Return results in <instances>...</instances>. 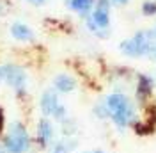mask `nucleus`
<instances>
[{
	"label": "nucleus",
	"mask_w": 156,
	"mask_h": 153,
	"mask_svg": "<svg viewBox=\"0 0 156 153\" xmlns=\"http://www.w3.org/2000/svg\"><path fill=\"white\" fill-rule=\"evenodd\" d=\"M0 153H7L5 151V148H4V144H2V141H0Z\"/></svg>",
	"instance_id": "nucleus-18"
},
{
	"label": "nucleus",
	"mask_w": 156,
	"mask_h": 153,
	"mask_svg": "<svg viewBox=\"0 0 156 153\" xmlns=\"http://www.w3.org/2000/svg\"><path fill=\"white\" fill-rule=\"evenodd\" d=\"M9 34L18 43H34L36 41V32H34V29L30 25H27L25 21H12L11 27H9Z\"/></svg>",
	"instance_id": "nucleus-9"
},
{
	"label": "nucleus",
	"mask_w": 156,
	"mask_h": 153,
	"mask_svg": "<svg viewBox=\"0 0 156 153\" xmlns=\"http://www.w3.org/2000/svg\"><path fill=\"white\" fill-rule=\"evenodd\" d=\"M0 141L7 153H32V148H34V139L27 125L20 119H12L7 125L5 134Z\"/></svg>",
	"instance_id": "nucleus-2"
},
{
	"label": "nucleus",
	"mask_w": 156,
	"mask_h": 153,
	"mask_svg": "<svg viewBox=\"0 0 156 153\" xmlns=\"http://www.w3.org/2000/svg\"><path fill=\"white\" fill-rule=\"evenodd\" d=\"M51 87L58 95H71L78 89V80L71 73H57L51 80Z\"/></svg>",
	"instance_id": "nucleus-8"
},
{
	"label": "nucleus",
	"mask_w": 156,
	"mask_h": 153,
	"mask_svg": "<svg viewBox=\"0 0 156 153\" xmlns=\"http://www.w3.org/2000/svg\"><path fill=\"white\" fill-rule=\"evenodd\" d=\"M58 126H60V137H76L78 125H76V121H75L71 116H69L66 121H62Z\"/></svg>",
	"instance_id": "nucleus-12"
},
{
	"label": "nucleus",
	"mask_w": 156,
	"mask_h": 153,
	"mask_svg": "<svg viewBox=\"0 0 156 153\" xmlns=\"http://www.w3.org/2000/svg\"><path fill=\"white\" fill-rule=\"evenodd\" d=\"M57 139V128L55 123L50 118H39L37 125H36V137H34V144L39 150L46 151L50 148V144Z\"/></svg>",
	"instance_id": "nucleus-6"
},
{
	"label": "nucleus",
	"mask_w": 156,
	"mask_h": 153,
	"mask_svg": "<svg viewBox=\"0 0 156 153\" xmlns=\"http://www.w3.org/2000/svg\"><path fill=\"white\" fill-rule=\"evenodd\" d=\"M0 86H7L18 98H25L29 87L27 69L16 62L0 64Z\"/></svg>",
	"instance_id": "nucleus-3"
},
{
	"label": "nucleus",
	"mask_w": 156,
	"mask_h": 153,
	"mask_svg": "<svg viewBox=\"0 0 156 153\" xmlns=\"http://www.w3.org/2000/svg\"><path fill=\"white\" fill-rule=\"evenodd\" d=\"M154 95V78L149 73H136L135 76V91H133V100L138 105V109H144L151 103Z\"/></svg>",
	"instance_id": "nucleus-5"
},
{
	"label": "nucleus",
	"mask_w": 156,
	"mask_h": 153,
	"mask_svg": "<svg viewBox=\"0 0 156 153\" xmlns=\"http://www.w3.org/2000/svg\"><path fill=\"white\" fill-rule=\"evenodd\" d=\"M39 110H41L43 118H50L51 121H55L58 125L69 118L68 107L60 102L58 93L53 87H48L43 91V95L39 98Z\"/></svg>",
	"instance_id": "nucleus-4"
},
{
	"label": "nucleus",
	"mask_w": 156,
	"mask_h": 153,
	"mask_svg": "<svg viewBox=\"0 0 156 153\" xmlns=\"http://www.w3.org/2000/svg\"><path fill=\"white\" fill-rule=\"evenodd\" d=\"M76 137H57L46 150L48 153H73L76 150Z\"/></svg>",
	"instance_id": "nucleus-10"
},
{
	"label": "nucleus",
	"mask_w": 156,
	"mask_h": 153,
	"mask_svg": "<svg viewBox=\"0 0 156 153\" xmlns=\"http://www.w3.org/2000/svg\"><path fill=\"white\" fill-rule=\"evenodd\" d=\"M140 11H142L144 16H154L156 14V0H146V2H142Z\"/></svg>",
	"instance_id": "nucleus-14"
},
{
	"label": "nucleus",
	"mask_w": 156,
	"mask_h": 153,
	"mask_svg": "<svg viewBox=\"0 0 156 153\" xmlns=\"http://www.w3.org/2000/svg\"><path fill=\"white\" fill-rule=\"evenodd\" d=\"M110 0H96L94 9L90 13V20L94 21V25L105 34H110Z\"/></svg>",
	"instance_id": "nucleus-7"
},
{
	"label": "nucleus",
	"mask_w": 156,
	"mask_h": 153,
	"mask_svg": "<svg viewBox=\"0 0 156 153\" xmlns=\"http://www.w3.org/2000/svg\"><path fill=\"white\" fill-rule=\"evenodd\" d=\"M92 114L101 121H108V109L105 105V102H98L96 105L92 107Z\"/></svg>",
	"instance_id": "nucleus-13"
},
{
	"label": "nucleus",
	"mask_w": 156,
	"mask_h": 153,
	"mask_svg": "<svg viewBox=\"0 0 156 153\" xmlns=\"http://www.w3.org/2000/svg\"><path fill=\"white\" fill-rule=\"evenodd\" d=\"M92 153H107V151H105V150H101V148H98V150H94Z\"/></svg>",
	"instance_id": "nucleus-19"
},
{
	"label": "nucleus",
	"mask_w": 156,
	"mask_h": 153,
	"mask_svg": "<svg viewBox=\"0 0 156 153\" xmlns=\"http://www.w3.org/2000/svg\"><path fill=\"white\" fill-rule=\"evenodd\" d=\"M5 128H7V121H5V112H4V109L0 107V139L4 137V134H5Z\"/></svg>",
	"instance_id": "nucleus-15"
},
{
	"label": "nucleus",
	"mask_w": 156,
	"mask_h": 153,
	"mask_svg": "<svg viewBox=\"0 0 156 153\" xmlns=\"http://www.w3.org/2000/svg\"><path fill=\"white\" fill-rule=\"evenodd\" d=\"M82 153H92V151H82Z\"/></svg>",
	"instance_id": "nucleus-20"
},
{
	"label": "nucleus",
	"mask_w": 156,
	"mask_h": 153,
	"mask_svg": "<svg viewBox=\"0 0 156 153\" xmlns=\"http://www.w3.org/2000/svg\"><path fill=\"white\" fill-rule=\"evenodd\" d=\"M103 102L108 109V121L119 132H126L140 118L138 116V105L124 91H112L110 95L105 96Z\"/></svg>",
	"instance_id": "nucleus-1"
},
{
	"label": "nucleus",
	"mask_w": 156,
	"mask_h": 153,
	"mask_svg": "<svg viewBox=\"0 0 156 153\" xmlns=\"http://www.w3.org/2000/svg\"><path fill=\"white\" fill-rule=\"evenodd\" d=\"M27 2H32V0H27Z\"/></svg>",
	"instance_id": "nucleus-21"
},
{
	"label": "nucleus",
	"mask_w": 156,
	"mask_h": 153,
	"mask_svg": "<svg viewBox=\"0 0 156 153\" xmlns=\"http://www.w3.org/2000/svg\"><path fill=\"white\" fill-rule=\"evenodd\" d=\"M46 2H48V0H32V4H34V6H44Z\"/></svg>",
	"instance_id": "nucleus-17"
},
{
	"label": "nucleus",
	"mask_w": 156,
	"mask_h": 153,
	"mask_svg": "<svg viewBox=\"0 0 156 153\" xmlns=\"http://www.w3.org/2000/svg\"><path fill=\"white\" fill-rule=\"evenodd\" d=\"M128 2H129V0H110L112 6H119V7H121V6H126Z\"/></svg>",
	"instance_id": "nucleus-16"
},
{
	"label": "nucleus",
	"mask_w": 156,
	"mask_h": 153,
	"mask_svg": "<svg viewBox=\"0 0 156 153\" xmlns=\"http://www.w3.org/2000/svg\"><path fill=\"white\" fill-rule=\"evenodd\" d=\"M96 0H66V7L73 13H76L80 18H87L94 9Z\"/></svg>",
	"instance_id": "nucleus-11"
}]
</instances>
